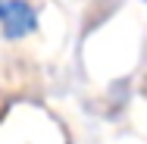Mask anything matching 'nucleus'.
I'll use <instances>...</instances> for the list:
<instances>
[{
    "instance_id": "nucleus-1",
    "label": "nucleus",
    "mask_w": 147,
    "mask_h": 144,
    "mask_svg": "<svg viewBox=\"0 0 147 144\" xmlns=\"http://www.w3.org/2000/svg\"><path fill=\"white\" fill-rule=\"evenodd\" d=\"M38 28V9L28 0H0V31L9 41L28 38Z\"/></svg>"
}]
</instances>
